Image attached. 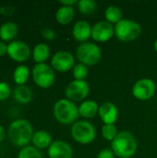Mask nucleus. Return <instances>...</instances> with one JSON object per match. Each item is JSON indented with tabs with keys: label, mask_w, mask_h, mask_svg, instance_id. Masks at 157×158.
<instances>
[{
	"label": "nucleus",
	"mask_w": 157,
	"mask_h": 158,
	"mask_svg": "<svg viewBox=\"0 0 157 158\" xmlns=\"http://www.w3.org/2000/svg\"><path fill=\"white\" fill-rule=\"evenodd\" d=\"M34 134L31 124L23 118L12 121L7 130V135L12 144L18 147L27 146L32 140Z\"/></svg>",
	"instance_id": "f257e3e1"
},
{
	"label": "nucleus",
	"mask_w": 157,
	"mask_h": 158,
	"mask_svg": "<svg viewBox=\"0 0 157 158\" xmlns=\"http://www.w3.org/2000/svg\"><path fill=\"white\" fill-rule=\"evenodd\" d=\"M138 148L137 141L128 131H119L116 139L111 142V150L119 158H131Z\"/></svg>",
	"instance_id": "f03ea898"
},
{
	"label": "nucleus",
	"mask_w": 157,
	"mask_h": 158,
	"mask_svg": "<svg viewBox=\"0 0 157 158\" xmlns=\"http://www.w3.org/2000/svg\"><path fill=\"white\" fill-rule=\"evenodd\" d=\"M53 114L56 121L64 125L74 124L77 122L80 114L79 107L75 103L67 98L57 100L53 107Z\"/></svg>",
	"instance_id": "7ed1b4c3"
},
{
	"label": "nucleus",
	"mask_w": 157,
	"mask_h": 158,
	"mask_svg": "<svg viewBox=\"0 0 157 158\" xmlns=\"http://www.w3.org/2000/svg\"><path fill=\"white\" fill-rule=\"evenodd\" d=\"M142 34V26L135 20L123 19L115 25V36L121 42H132Z\"/></svg>",
	"instance_id": "20e7f679"
},
{
	"label": "nucleus",
	"mask_w": 157,
	"mask_h": 158,
	"mask_svg": "<svg viewBox=\"0 0 157 158\" xmlns=\"http://www.w3.org/2000/svg\"><path fill=\"white\" fill-rule=\"evenodd\" d=\"M76 57L80 63L84 64L87 67L94 66L102 58V50L93 43H82L77 47Z\"/></svg>",
	"instance_id": "39448f33"
},
{
	"label": "nucleus",
	"mask_w": 157,
	"mask_h": 158,
	"mask_svg": "<svg viewBox=\"0 0 157 158\" xmlns=\"http://www.w3.org/2000/svg\"><path fill=\"white\" fill-rule=\"evenodd\" d=\"M71 136L78 143L89 144L95 140L96 130L90 121L80 120L72 125Z\"/></svg>",
	"instance_id": "423d86ee"
},
{
	"label": "nucleus",
	"mask_w": 157,
	"mask_h": 158,
	"mask_svg": "<svg viewBox=\"0 0 157 158\" xmlns=\"http://www.w3.org/2000/svg\"><path fill=\"white\" fill-rule=\"evenodd\" d=\"M31 76L34 83L42 89L50 88L56 80L54 69L46 63L36 64L31 70Z\"/></svg>",
	"instance_id": "0eeeda50"
},
{
	"label": "nucleus",
	"mask_w": 157,
	"mask_h": 158,
	"mask_svg": "<svg viewBox=\"0 0 157 158\" xmlns=\"http://www.w3.org/2000/svg\"><path fill=\"white\" fill-rule=\"evenodd\" d=\"M90 94V85L86 81H77L74 80L70 81L65 90L66 98L69 101L83 102V100Z\"/></svg>",
	"instance_id": "6e6552de"
},
{
	"label": "nucleus",
	"mask_w": 157,
	"mask_h": 158,
	"mask_svg": "<svg viewBox=\"0 0 157 158\" xmlns=\"http://www.w3.org/2000/svg\"><path fill=\"white\" fill-rule=\"evenodd\" d=\"M132 95L141 101H146L155 95L156 92V84L155 82L149 79V78H143L138 80L132 86L131 89Z\"/></svg>",
	"instance_id": "1a4fd4ad"
},
{
	"label": "nucleus",
	"mask_w": 157,
	"mask_h": 158,
	"mask_svg": "<svg viewBox=\"0 0 157 158\" xmlns=\"http://www.w3.org/2000/svg\"><path fill=\"white\" fill-rule=\"evenodd\" d=\"M31 52L29 44L20 40H14L7 44V56L16 62L27 61Z\"/></svg>",
	"instance_id": "9d476101"
},
{
	"label": "nucleus",
	"mask_w": 157,
	"mask_h": 158,
	"mask_svg": "<svg viewBox=\"0 0 157 158\" xmlns=\"http://www.w3.org/2000/svg\"><path fill=\"white\" fill-rule=\"evenodd\" d=\"M75 57L68 51H58L51 58V67L58 72H67L75 67Z\"/></svg>",
	"instance_id": "9b49d317"
},
{
	"label": "nucleus",
	"mask_w": 157,
	"mask_h": 158,
	"mask_svg": "<svg viewBox=\"0 0 157 158\" xmlns=\"http://www.w3.org/2000/svg\"><path fill=\"white\" fill-rule=\"evenodd\" d=\"M115 35V26L106 20H100L92 28V38L98 43L109 41Z\"/></svg>",
	"instance_id": "f8f14e48"
},
{
	"label": "nucleus",
	"mask_w": 157,
	"mask_h": 158,
	"mask_svg": "<svg viewBox=\"0 0 157 158\" xmlns=\"http://www.w3.org/2000/svg\"><path fill=\"white\" fill-rule=\"evenodd\" d=\"M49 158H72L73 149L66 142L62 140H56L47 149Z\"/></svg>",
	"instance_id": "ddd939ff"
},
{
	"label": "nucleus",
	"mask_w": 157,
	"mask_h": 158,
	"mask_svg": "<svg viewBox=\"0 0 157 158\" xmlns=\"http://www.w3.org/2000/svg\"><path fill=\"white\" fill-rule=\"evenodd\" d=\"M98 115L104 124H115L118 118L119 111L112 102H105L100 106Z\"/></svg>",
	"instance_id": "4468645a"
},
{
	"label": "nucleus",
	"mask_w": 157,
	"mask_h": 158,
	"mask_svg": "<svg viewBox=\"0 0 157 158\" xmlns=\"http://www.w3.org/2000/svg\"><path fill=\"white\" fill-rule=\"evenodd\" d=\"M92 26L90 23L84 19L77 21L72 30L73 38L80 43H86L87 40L92 37Z\"/></svg>",
	"instance_id": "2eb2a0df"
},
{
	"label": "nucleus",
	"mask_w": 157,
	"mask_h": 158,
	"mask_svg": "<svg viewBox=\"0 0 157 158\" xmlns=\"http://www.w3.org/2000/svg\"><path fill=\"white\" fill-rule=\"evenodd\" d=\"M31 142L34 147H36L39 150H43V149H48L54 141L51 134L48 131L42 130L34 132Z\"/></svg>",
	"instance_id": "dca6fc26"
},
{
	"label": "nucleus",
	"mask_w": 157,
	"mask_h": 158,
	"mask_svg": "<svg viewBox=\"0 0 157 158\" xmlns=\"http://www.w3.org/2000/svg\"><path fill=\"white\" fill-rule=\"evenodd\" d=\"M19 33V26L15 22L7 21L0 26V39L3 42H12Z\"/></svg>",
	"instance_id": "f3484780"
},
{
	"label": "nucleus",
	"mask_w": 157,
	"mask_h": 158,
	"mask_svg": "<svg viewBox=\"0 0 157 158\" xmlns=\"http://www.w3.org/2000/svg\"><path fill=\"white\" fill-rule=\"evenodd\" d=\"M79 114L84 118H93L99 113V106L93 100H85L78 106Z\"/></svg>",
	"instance_id": "a211bd4d"
},
{
	"label": "nucleus",
	"mask_w": 157,
	"mask_h": 158,
	"mask_svg": "<svg viewBox=\"0 0 157 158\" xmlns=\"http://www.w3.org/2000/svg\"><path fill=\"white\" fill-rule=\"evenodd\" d=\"M32 91L27 85H17L13 92V97L16 102L21 105H27L32 100Z\"/></svg>",
	"instance_id": "6ab92c4d"
},
{
	"label": "nucleus",
	"mask_w": 157,
	"mask_h": 158,
	"mask_svg": "<svg viewBox=\"0 0 157 158\" xmlns=\"http://www.w3.org/2000/svg\"><path fill=\"white\" fill-rule=\"evenodd\" d=\"M75 18V9L73 6H61L56 13V19L61 25H68Z\"/></svg>",
	"instance_id": "aec40b11"
},
{
	"label": "nucleus",
	"mask_w": 157,
	"mask_h": 158,
	"mask_svg": "<svg viewBox=\"0 0 157 158\" xmlns=\"http://www.w3.org/2000/svg\"><path fill=\"white\" fill-rule=\"evenodd\" d=\"M31 56L36 64H43L50 56V47L43 43L37 44L32 49Z\"/></svg>",
	"instance_id": "412c9836"
},
{
	"label": "nucleus",
	"mask_w": 157,
	"mask_h": 158,
	"mask_svg": "<svg viewBox=\"0 0 157 158\" xmlns=\"http://www.w3.org/2000/svg\"><path fill=\"white\" fill-rule=\"evenodd\" d=\"M105 17L106 21L116 25L117 23L123 19V13L118 6L111 5L106 7L105 11Z\"/></svg>",
	"instance_id": "4be33fe9"
},
{
	"label": "nucleus",
	"mask_w": 157,
	"mask_h": 158,
	"mask_svg": "<svg viewBox=\"0 0 157 158\" xmlns=\"http://www.w3.org/2000/svg\"><path fill=\"white\" fill-rule=\"evenodd\" d=\"M30 78V69L25 65H19L13 72V80L17 85H25Z\"/></svg>",
	"instance_id": "5701e85b"
},
{
	"label": "nucleus",
	"mask_w": 157,
	"mask_h": 158,
	"mask_svg": "<svg viewBox=\"0 0 157 158\" xmlns=\"http://www.w3.org/2000/svg\"><path fill=\"white\" fill-rule=\"evenodd\" d=\"M77 5L79 11L85 16L93 15L97 9V3L94 0H80Z\"/></svg>",
	"instance_id": "b1692460"
},
{
	"label": "nucleus",
	"mask_w": 157,
	"mask_h": 158,
	"mask_svg": "<svg viewBox=\"0 0 157 158\" xmlns=\"http://www.w3.org/2000/svg\"><path fill=\"white\" fill-rule=\"evenodd\" d=\"M18 158H43V155L41 150L37 149L33 145H27L19 150Z\"/></svg>",
	"instance_id": "393cba45"
},
{
	"label": "nucleus",
	"mask_w": 157,
	"mask_h": 158,
	"mask_svg": "<svg viewBox=\"0 0 157 158\" xmlns=\"http://www.w3.org/2000/svg\"><path fill=\"white\" fill-rule=\"evenodd\" d=\"M101 133L104 139L109 142H113L119 132L115 124H104L101 130Z\"/></svg>",
	"instance_id": "a878e982"
},
{
	"label": "nucleus",
	"mask_w": 157,
	"mask_h": 158,
	"mask_svg": "<svg viewBox=\"0 0 157 158\" xmlns=\"http://www.w3.org/2000/svg\"><path fill=\"white\" fill-rule=\"evenodd\" d=\"M72 70H73L74 80H77V81H85L89 73L88 67L81 63L76 64Z\"/></svg>",
	"instance_id": "bb28decb"
},
{
	"label": "nucleus",
	"mask_w": 157,
	"mask_h": 158,
	"mask_svg": "<svg viewBox=\"0 0 157 158\" xmlns=\"http://www.w3.org/2000/svg\"><path fill=\"white\" fill-rule=\"evenodd\" d=\"M12 91L10 86L4 81H0V101L7 100L11 96Z\"/></svg>",
	"instance_id": "cd10ccee"
},
{
	"label": "nucleus",
	"mask_w": 157,
	"mask_h": 158,
	"mask_svg": "<svg viewBox=\"0 0 157 158\" xmlns=\"http://www.w3.org/2000/svg\"><path fill=\"white\" fill-rule=\"evenodd\" d=\"M42 33V36L45 39V40H48V41H52V40H55L56 37V31L51 29V28H48V27H45L41 31Z\"/></svg>",
	"instance_id": "c85d7f7f"
},
{
	"label": "nucleus",
	"mask_w": 157,
	"mask_h": 158,
	"mask_svg": "<svg viewBox=\"0 0 157 158\" xmlns=\"http://www.w3.org/2000/svg\"><path fill=\"white\" fill-rule=\"evenodd\" d=\"M96 158H116V156L110 148H105L98 153Z\"/></svg>",
	"instance_id": "c756f323"
},
{
	"label": "nucleus",
	"mask_w": 157,
	"mask_h": 158,
	"mask_svg": "<svg viewBox=\"0 0 157 158\" xmlns=\"http://www.w3.org/2000/svg\"><path fill=\"white\" fill-rule=\"evenodd\" d=\"M15 12V8L11 6H0V15L3 16H13Z\"/></svg>",
	"instance_id": "7c9ffc66"
},
{
	"label": "nucleus",
	"mask_w": 157,
	"mask_h": 158,
	"mask_svg": "<svg viewBox=\"0 0 157 158\" xmlns=\"http://www.w3.org/2000/svg\"><path fill=\"white\" fill-rule=\"evenodd\" d=\"M79 1L77 0H60L59 4L64 6H73L74 5L78 4Z\"/></svg>",
	"instance_id": "2f4dec72"
},
{
	"label": "nucleus",
	"mask_w": 157,
	"mask_h": 158,
	"mask_svg": "<svg viewBox=\"0 0 157 158\" xmlns=\"http://www.w3.org/2000/svg\"><path fill=\"white\" fill-rule=\"evenodd\" d=\"M7 55V44L0 40V56Z\"/></svg>",
	"instance_id": "473e14b6"
},
{
	"label": "nucleus",
	"mask_w": 157,
	"mask_h": 158,
	"mask_svg": "<svg viewBox=\"0 0 157 158\" xmlns=\"http://www.w3.org/2000/svg\"><path fill=\"white\" fill-rule=\"evenodd\" d=\"M5 137H6V131H5V128H4L2 125H0V143L5 139Z\"/></svg>",
	"instance_id": "72a5a7b5"
},
{
	"label": "nucleus",
	"mask_w": 157,
	"mask_h": 158,
	"mask_svg": "<svg viewBox=\"0 0 157 158\" xmlns=\"http://www.w3.org/2000/svg\"><path fill=\"white\" fill-rule=\"evenodd\" d=\"M154 48H155V51L157 53V39L155 40V44H154Z\"/></svg>",
	"instance_id": "f704fd0d"
}]
</instances>
